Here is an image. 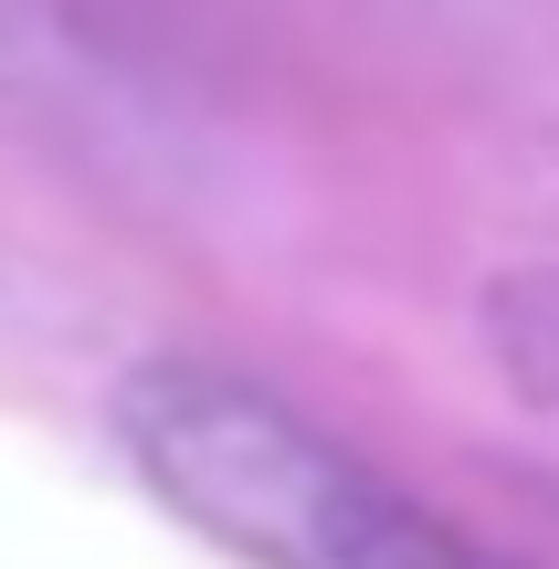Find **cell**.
Instances as JSON below:
<instances>
[{
	"label": "cell",
	"instance_id": "cell-1",
	"mask_svg": "<svg viewBox=\"0 0 559 569\" xmlns=\"http://www.w3.org/2000/svg\"><path fill=\"white\" fill-rule=\"evenodd\" d=\"M117 443L201 538L253 569H518L443 528L433 507L359 465L296 401L232 380L211 359H148L117 380Z\"/></svg>",
	"mask_w": 559,
	"mask_h": 569
},
{
	"label": "cell",
	"instance_id": "cell-2",
	"mask_svg": "<svg viewBox=\"0 0 559 569\" xmlns=\"http://www.w3.org/2000/svg\"><path fill=\"white\" fill-rule=\"evenodd\" d=\"M148 74L74 0H0V127L63 138L84 159H127L148 138Z\"/></svg>",
	"mask_w": 559,
	"mask_h": 569
},
{
	"label": "cell",
	"instance_id": "cell-3",
	"mask_svg": "<svg viewBox=\"0 0 559 569\" xmlns=\"http://www.w3.org/2000/svg\"><path fill=\"white\" fill-rule=\"evenodd\" d=\"M486 359L518 401L559 411V264H528V274H497L486 284Z\"/></svg>",
	"mask_w": 559,
	"mask_h": 569
}]
</instances>
